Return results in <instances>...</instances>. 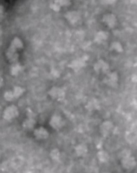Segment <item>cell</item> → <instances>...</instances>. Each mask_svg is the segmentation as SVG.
I'll return each instance as SVG.
<instances>
[{
	"label": "cell",
	"mask_w": 137,
	"mask_h": 173,
	"mask_svg": "<svg viewBox=\"0 0 137 173\" xmlns=\"http://www.w3.org/2000/svg\"><path fill=\"white\" fill-rule=\"evenodd\" d=\"M75 152L78 157L83 158L87 154L88 148L85 144H79L75 148Z\"/></svg>",
	"instance_id": "obj_1"
},
{
	"label": "cell",
	"mask_w": 137,
	"mask_h": 173,
	"mask_svg": "<svg viewBox=\"0 0 137 173\" xmlns=\"http://www.w3.org/2000/svg\"><path fill=\"white\" fill-rule=\"evenodd\" d=\"M34 134L36 138L39 140L46 139L49 136L48 132L45 129L42 128L35 131Z\"/></svg>",
	"instance_id": "obj_2"
},
{
	"label": "cell",
	"mask_w": 137,
	"mask_h": 173,
	"mask_svg": "<svg viewBox=\"0 0 137 173\" xmlns=\"http://www.w3.org/2000/svg\"><path fill=\"white\" fill-rule=\"evenodd\" d=\"M103 21L107 23L108 26L113 27L116 22V18L113 14H107L104 15Z\"/></svg>",
	"instance_id": "obj_3"
},
{
	"label": "cell",
	"mask_w": 137,
	"mask_h": 173,
	"mask_svg": "<svg viewBox=\"0 0 137 173\" xmlns=\"http://www.w3.org/2000/svg\"><path fill=\"white\" fill-rule=\"evenodd\" d=\"M66 17L67 18L68 20L72 23L77 22L79 19V15H78V13L75 11H72L68 12L66 15Z\"/></svg>",
	"instance_id": "obj_4"
},
{
	"label": "cell",
	"mask_w": 137,
	"mask_h": 173,
	"mask_svg": "<svg viewBox=\"0 0 137 173\" xmlns=\"http://www.w3.org/2000/svg\"><path fill=\"white\" fill-rule=\"evenodd\" d=\"M97 157L99 161L101 162H106L109 159V155L106 151H100L97 152Z\"/></svg>",
	"instance_id": "obj_5"
},
{
	"label": "cell",
	"mask_w": 137,
	"mask_h": 173,
	"mask_svg": "<svg viewBox=\"0 0 137 173\" xmlns=\"http://www.w3.org/2000/svg\"><path fill=\"white\" fill-rule=\"evenodd\" d=\"M126 159L127 160V162L123 160V165L125 167V168L129 169L130 168H134V167L135 166V161L134 160L133 158H129V159H127L126 158Z\"/></svg>",
	"instance_id": "obj_6"
},
{
	"label": "cell",
	"mask_w": 137,
	"mask_h": 173,
	"mask_svg": "<svg viewBox=\"0 0 137 173\" xmlns=\"http://www.w3.org/2000/svg\"><path fill=\"white\" fill-rule=\"evenodd\" d=\"M60 154V151L57 149H55L50 153V155L52 159L57 160L59 158Z\"/></svg>",
	"instance_id": "obj_7"
},
{
	"label": "cell",
	"mask_w": 137,
	"mask_h": 173,
	"mask_svg": "<svg viewBox=\"0 0 137 173\" xmlns=\"http://www.w3.org/2000/svg\"><path fill=\"white\" fill-rule=\"evenodd\" d=\"M71 0H55V3L60 6H67L70 4Z\"/></svg>",
	"instance_id": "obj_8"
},
{
	"label": "cell",
	"mask_w": 137,
	"mask_h": 173,
	"mask_svg": "<svg viewBox=\"0 0 137 173\" xmlns=\"http://www.w3.org/2000/svg\"><path fill=\"white\" fill-rule=\"evenodd\" d=\"M115 1H116V0H105V2L107 4H111L113 3Z\"/></svg>",
	"instance_id": "obj_9"
},
{
	"label": "cell",
	"mask_w": 137,
	"mask_h": 173,
	"mask_svg": "<svg viewBox=\"0 0 137 173\" xmlns=\"http://www.w3.org/2000/svg\"></svg>",
	"instance_id": "obj_10"
}]
</instances>
